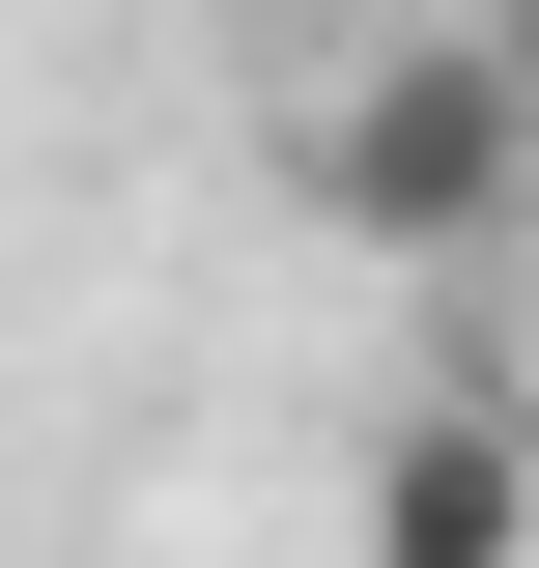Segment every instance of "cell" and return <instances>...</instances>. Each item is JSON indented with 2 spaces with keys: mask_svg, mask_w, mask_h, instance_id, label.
I'll use <instances>...</instances> for the list:
<instances>
[{
  "mask_svg": "<svg viewBox=\"0 0 539 568\" xmlns=\"http://www.w3.org/2000/svg\"><path fill=\"white\" fill-rule=\"evenodd\" d=\"M284 171H313L340 256H426V284L539 227V114H511V58H482V29H369V58L284 114Z\"/></svg>",
  "mask_w": 539,
  "mask_h": 568,
  "instance_id": "6da1fadb",
  "label": "cell"
},
{
  "mask_svg": "<svg viewBox=\"0 0 539 568\" xmlns=\"http://www.w3.org/2000/svg\"><path fill=\"white\" fill-rule=\"evenodd\" d=\"M369 568H539V398L511 369H426L369 426Z\"/></svg>",
  "mask_w": 539,
  "mask_h": 568,
  "instance_id": "7a4b0ae2",
  "label": "cell"
},
{
  "mask_svg": "<svg viewBox=\"0 0 539 568\" xmlns=\"http://www.w3.org/2000/svg\"><path fill=\"white\" fill-rule=\"evenodd\" d=\"M482 58H511V114H539V29H482Z\"/></svg>",
  "mask_w": 539,
  "mask_h": 568,
  "instance_id": "3957f363",
  "label": "cell"
},
{
  "mask_svg": "<svg viewBox=\"0 0 539 568\" xmlns=\"http://www.w3.org/2000/svg\"><path fill=\"white\" fill-rule=\"evenodd\" d=\"M482 29H539V0H482Z\"/></svg>",
  "mask_w": 539,
  "mask_h": 568,
  "instance_id": "277c9868",
  "label": "cell"
}]
</instances>
